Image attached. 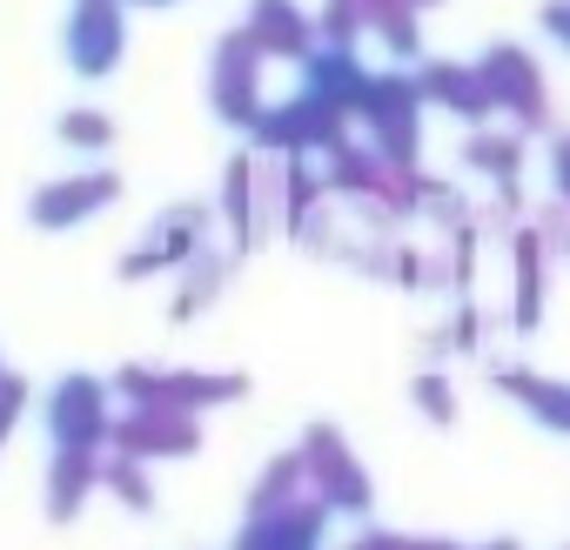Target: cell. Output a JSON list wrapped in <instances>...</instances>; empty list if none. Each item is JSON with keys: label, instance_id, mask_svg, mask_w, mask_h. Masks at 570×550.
<instances>
[{"label": "cell", "instance_id": "2e32d148", "mask_svg": "<svg viewBox=\"0 0 570 550\" xmlns=\"http://www.w3.org/2000/svg\"><path fill=\"white\" fill-rule=\"evenodd\" d=\"M416 8H436V0H416Z\"/></svg>", "mask_w": 570, "mask_h": 550}, {"label": "cell", "instance_id": "5b68a950", "mask_svg": "<svg viewBox=\"0 0 570 550\" xmlns=\"http://www.w3.org/2000/svg\"><path fill=\"white\" fill-rule=\"evenodd\" d=\"M242 28L262 48V61H303L316 48V21H309V8H296V0H255Z\"/></svg>", "mask_w": 570, "mask_h": 550}, {"label": "cell", "instance_id": "30bf717a", "mask_svg": "<svg viewBox=\"0 0 570 550\" xmlns=\"http://www.w3.org/2000/svg\"><path fill=\"white\" fill-rule=\"evenodd\" d=\"M309 21H316V41L356 48V41H363V0H323V8H316Z\"/></svg>", "mask_w": 570, "mask_h": 550}, {"label": "cell", "instance_id": "4fadbf2b", "mask_svg": "<svg viewBox=\"0 0 570 550\" xmlns=\"http://www.w3.org/2000/svg\"><path fill=\"white\" fill-rule=\"evenodd\" d=\"M543 35L570 48V0H550V8H543Z\"/></svg>", "mask_w": 570, "mask_h": 550}, {"label": "cell", "instance_id": "ba28073f", "mask_svg": "<svg viewBox=\"0 0 570 550\" xmlns=\"http://www.w3.org/2000/svg\"><path fill=\"white\" fill-rule=\"evenodd\" d=\"M115 195H121V181H115V175H75V181H55V188H41V195H35V222L61 228V222L95 215V208H101V202H115Z\"/></svg>", "mask_w": 570, "mask_h": 550}, {"label": "cell", "instance_id": "7c38bea8", "mask_svg": "<svg viewBox=\"0 0 570 550\" xmlns=\"http://www.w3.org/2000/svg\"><path fill=\"white\" fill-rule=\"evenodd\" d=\"M470 168H490V175H510V168H517V141H510V135H490V141L476 135V141H470Z\"/></svg>", "mask_w": 570, "mask_h": 550}, {"label": "cell", "instance_id": "3957f363", "mask_svg": "<svg viewBox=\"0 0 570 550\" xmlns=\"http://www.w3.org/2000/svg\"><path fill=\"white\" fill-rule=\"evenodd\" d=\"M208 95H215V115H222V121H255V115H262V48L248 41V28L222 35Z\"/></svg>", "mask_w": 570, "mask_h": 550}, {"label": "cell", "instance_id": "8992f818", "mask_svg": "<svg viewBox=\"0 0 570 550\" xmlns=\"http://www.w3.org/2000/svg\"><path fill=\"white\" fill-rule=\"evenodd\" d=\"M416 95L423 101H443L450 115H463V121H483L497 101H490V88H483V75L470 68V61H430L423 75H416Z\"/></svg>", "mask_w": 570, "mask_h": 550}, {"label": "cell", "instance_id": "8fae6325", "mask_svg": "<svg viewBox=\"0 0 570 550\" xmlns=\"http://www.w3.org/2000/svg\"><path fill=\"white\" fill-rule=\"evenodd\" d=\"M61 141H75V148H101V141H115V121H108L101 108H75V115H61Z\"/></svg>", "mask_w": 570, "mask_h": 550}, {"label": "cell", "instance_id": "7a4b0ae2", "mask_svg": "<svg viewBox=\"0 0 570 550\" xmlns=\"http://www.w3.org/2000/svg\"><path fill=\"white\" fill-rule=\"evenodd\" d=\"M128 55V21H121V0H75V14H68V61L75 75L101 81L115 75Z\"/></svg>", "mask_w": 570, "mask_h": 550}, {"label": "cell", "instance_id": "5bb4252c", "mask_svg": "<svg viewBox=\"0 0 570 550\" xmlns=\"http://www.w3.org/2000/svg\"><path fill=\"white\" fill-rule=\"evenodd\" d=\"M557 181H563V188H570V135H563V141H557Z\"/></svg>", "mask_w": 570, "mask_h": 550}, {"label": "cell", "instance_id": "9c48e42d", "mask_svg": "<svg viewBox=\"0 0 570 550\" xmlns=\"http://www.w3.org/2000/svg\"><path fill=\"white\" fill-rule=\"evenodd\" d=\"M303 81H309V95H323V101L350 108V101H356V88H363V61H356V48L316 41V48L303 55Z\"/></svg>", "mask_w": 570, "mask_h": 550}, {"label": "cell", "instance_id": "9a60e30c", "mask_svg": "<svg viewBox=\"0 0 570 550\" xmlns=\"http://www.w3.org/2000/svg\"><path fill=\"white\" fill-rule=\"evenodd\" d=\"M121 8H175V0H121Z\"/></svg>", "mask_w": 570, "mask_h": 550}, {"label": "cell", "instance_id": "277c9868", "mask_svg": "<svg viewBox=\"0 0 570 550\" xmlns=\"http://www.w3.org/2000/svg\"><path fill=\"white\" fill-rule=\"evenodd\" d=\"M476 75H483V88H490V101H497L503 115H517L523 128H543V75H537V61H530L517 41H497V48L476 61Z\"/></svg>", "mask_w": 570, "mask_h": 550}, {"label": "cell", "instance_id": "52a82bcc", "mask_svg": "<svg viewBox=\"0 0 570 550\" xmlns=\"http://www.w3.org/2000/svg\"><path fill=\"white\" fill-rule=\"evenodd\" d=\"M363 35H376L390 61H416L423 55V8L416 0H363Z\"/></svg>", "mask_w": 570, "mask_h": 550}, {"label": "cell", "instance_id": "6da1fadb", "mask_svg": "<svg viewBox=\"0 0 570 550\" xmlns=\"http://www.w3.org/2000/svg\"><path fill=\"white\" fill-rule=\"evenodd\" d=\"M416 108H423V95H416V75H403V68L363 75V88H356V101H350V115L370 121L383 161H396V168L416 161Z\"/></svg>", "mask_w": 570, "mask_h": 550}]
</instances>
